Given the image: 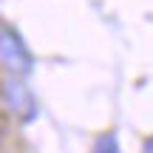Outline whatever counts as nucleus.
<instances>
[{
	"mask_svg": "<svg viewBox=\"0 0 153 153\" xmlns=\"http://www.w3.org/2000/svg\"><path fill=\"white\" fill-rule=\"evenodd\" d=\"M0 62H3V68L11 76L28 74L31 65H34V57H31V51H28L26 40H23L20 31H17L14 26H9V23H0Z\"/></svg>",
	"mask_w": 153,
	"mask_h": 153,
	"instance_id": "1",
	"label": "nucleus"
},
{
	"mask_svg": "<svg viewBox=\"0 0 153 153\" xmlns=\"http://www.w3.org/2000/svg\"><path fill=\"white\" fill-rule=\"evenodd\" d=\"M0 99H3L6 111L14 114L20 122H31L37 116V99H34L31 88L26 82H20L17 76H6L3 85H0Z\"/></svg>",
	"mask_w": 153,
	"mask_h": 153,
	"instance_id": "2",
	"label": "nucleus"
},
{
	"mask_svg": "<svg viewBox=\"0 0 153 153\" xmlns=\"http://www.w3.org/2000/svg\"><path fill=\"white\" fill-rule=\"evenodd\" d=\"M94 153H119V145H116V136L114 133H102L94 145Z\"/></svg>",
	"mask_w": 153,
	"mask_h": 153,
	"instance_id": "3",
	"label": "nucleus"
},
{
	"mask_svg": "<svg viewBox=\"0 0 153 153\" xmlns=\"http://www.w3.org/2000/svg\"><path fill=\"white\" fill-rule=\"evenodd\" d=\"M142 153H153V136L148 139V142H145V148H142Z\"/></svg>",
	"mask_w": 153,
	"mask_h": 153,
	"instance_id": "4",
	"label": "nucleus"
}]
</instances>
